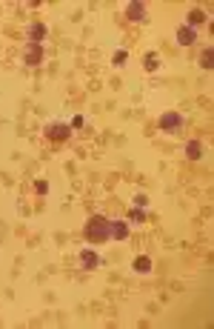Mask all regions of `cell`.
I'll return each mask as SVG.
<instances>
[{"instance_id": "13", "label": "cell", "mask_w": 214, "mask_h": 329, "mask_svg": "<svg viewBox=\"0 0 214 329\" xmlns=\"http://www.w3.org/2000/svg\"><path fill=\"white\" fill-rule=\"evenodd\" d=\"M128 220H132V223H143V220H146V212L134 206V209L128 212Z\"/></svg>"}, {"instance_id": "8", "label": "cell", "mask_w": 214, "mask_h": 329, "mask_svg": "<svg viewBox=\"0 0 214 329\" xmlns=\"http://www.w3.org/2000/svg\"><path fill=\"white\" fill-rule=\"evenodd\" d=\"M186 158L200 160L203 158V143H200V140H188V143H186Z\"/></svg>"}, {"instance_id": "5", "label": "cell", "mask_w": 214, "mask_h": 329, "mask_svg": "<svg viewBox=\"0 0 214 329\" xmlns=\"http://www.w3.org/2000/svg\"><path fill=\"white\" fill-rule=\"evenodd\" d=\"M194 40H197V29H192V26H180L177 29V43L180 46H192Z\"/></svg>"}, {"instance_id": "7", "label": "cell", "mask_w": 214, "mask_h": 329, "mask_svg": "<svg viewBox=\"0 0 214 329\" xmlns=\"http://www.w3.org/2000/svg\"><path fill=\"white\" fill-rule=\"evenodd\" d=\"M80 266H83V269H98V266H100V258H98L92 249L80 252Z\"/></svg>"}, {"instance_id": "4", "label": "cell", "mask_w": 214, "mask_h": 329, "mask_svg": "<svg viewBox=\"0 0 214 329\" xmlns=\"http://www.w3.org/2000/svg\"><path fill=\"white\" fill-rule=\"evenodd\" d=\"M183 126V115L180 112H166V115H160V129L163 132H177Z\"/></svg>"}, {"instance_id": "18", "label": "cell", "mask_w": 214, "mask_h": 329, "mask_svg": "<svg viewBox=\"0 0 214 329\" xmlns=\"http://www.w3.org/2000/svg\"><path fill=\"white\" fill-rule=\"evenodd\" d=\"M126 58H128V55H126L123 49H120V52L114 55V63H117V66H123V63H126Z\"/></svg>"}, {"instance_id": "16", "label": "cell", "mask_w": 214, "mask_h": 329, "mask_svg": "<svg viewBox=\"0 0 214 329\" xmlns=\"http://www.w3.org/2000/svg\"><path fill=\"white\" fill-rule=\"evenodd\" d=\"M34 192H38V195H46V192H49V183H46V180H38V183H34Z\"/></svg>"}, {"instance_id": "3", "label": "cell", "mask_w": 214, "mask_h": 329, "mask_svg": "<svg viewBox=\"0 0 214 329\" xmlns=\"http://www.w3.org/2000/svg\"><path fill=\"white\" fill-rule=\"evenodd\" d=\"M23 63H26V66H40V63H43V46H40V43H29V46L23 49Z\"/></svg>"}, {"instance_id": "11", "label": "cell", "mask_w": 214, "mask_h": 329, "mask_svg": "<svg viewBox=\"0 0 214 329\" xmlns=\"http://www.w3.org/2000/svg\"><path fill=\"white\" fill-rule=\"evenodd\" d=\"M200 23H206V12H200V9H192V12H188V26L194 29V26H200Z\"/></svg>"}, {"instance_id": "9", "label": "cell", "mask_w": 214, "mask_h": 329, "mask_svg": "<svg viewBox=\"0 0 214 329\" xmlns=\"http://www.w3.org/2000/svg\"><path fill=\"white\" fill-rule=\"evenodd\" d=\"M26 35H29V43H40V40H46V26L43 23H32Z\"/></svg>"}, {"instance_id": "17", "label": "cell", "mask_w": 214, "mask_h": 329, "mask_svg": "<svg viewBox=\"0 0 214 329\" xmlns=\"http://www.w3.org/2000/svg\"><path fill=\"white\" fill-rule=\"evenodd\" d=\"M146 69H148V72L157 69V58H154V55H146Z\"/></svg>"}, {"instance_id": "14", "label": "cell", "mask_w": 214, "mask_h": 329, "mask_svg": "<svg viewBox=\"0 0 214 329\" xmlns=\"http://www.w3.org/2000/svg\"><path fill=\"white\" fill-rule=\"evenodd\" d=\"M212 52L214 49H206L203 58H200V66H203V69H212Z\"/></svg>"}, {"instance_id": "10", "label": "cell", "mask_w": 214, "mask_h": 329, "mask_svg": "<svg viewBox=\"0 0 214 329\" xmlns=\"http://www.w3.org/2000/svg\"><path fill=\"white\" fill-rule=\"evenodd\" d=\"M112 235H114L117 240H126L128 238V226L123 223V220H114V223H112Z\"/></svg>"}, {"instance_id": "15", "label": "cell", "mask_w": 214, "mask_h": 329, "mask_svg": "<svg viewBox=\"0 0 214 329\" xmlns=\"http://www.w3.org/2000/svg\"><path fill=\"white\" fill-rule=\"evenodd\" d=\"M83 126H86V118H83V115H74V118H72V129H83Z\"/></svg>"}, {"instance_id": "2", "label": "cell", "mask_w": 214, "mask_h": 329, "mask_svg": "<svg viewBox=\"0 0 214 329\" xmlns=\"http://www.w3.org/2000/svg\"><path fill=\"white\" fill-rule=\"evenodd\" d=\"M68 135H72V126H68V123H52V126H46V138L54 140V143L68 140Z\"/></svg>"}, {"instance_id": "1", "label": "cell", "mask_w": 214, "mask_h": 329, "mask_svg": "<svg viewBox=\"0 0 214 329\" xmlns=\"http://www.w3.org/2000/svg\"><path fill=\"white\" fill-rule=\"evenodd\" d=\"M108 238H112V220L94 215V218L86 223V240L88 243H103V240H108Z\"/></svg>"}, {"instance_id": "12", "label": "cell", "mask_w": 214, "mask_h": 329, "mask_svg": "<svg viewBox=\"0 0 214 329\" xmlns=\"http://www.w3.org/2000/svg\"><path fill=\"white\" fill-rule=\"evenodd\" d=\"M134 272H152V260L143 258V255H140V258H134Z\"/></svg>"}, {"instance_id": "6", "label": "cell", "mask_w": 214, "mask_h": 329, "mask_svg": "<svg viewBox=\"0 0 214 329\" xmlns=\"http://www.w3.org/2000/svg\"><path fill=\"white\" fill-rule=\"evenodd\" d=\"M126 18L128 20H143L146 18V3H140V0H132L126 9Z\"/></svg>"}]
</instances>
